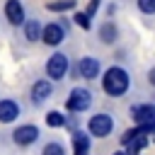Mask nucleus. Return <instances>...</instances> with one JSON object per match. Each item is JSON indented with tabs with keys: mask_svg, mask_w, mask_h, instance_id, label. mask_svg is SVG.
I'll use <instances>...</instances> for the list:
<instances>
[{
	"mask_svg": "<svg viewBox=\"0 0 155 155\" xmlns=\"http://www.w3.org/2000/svg\"><path fill=\"white\" fill-rule=\"evenodd\" d=\"M111 126H114V121H111V116H109V114H97V116H92V119H90V133H92V136H97V138L109 136Z\"/></svg>",
	"mask_w": 155,
	"mask_h": 155,
	"instance_id": "20e7f679",
	"label": "nucleus"
},
{
	"mask_svg": "<svg viewBox=\"0 0 155 155\" xmlns=\"http://www.w3.org/2000/svg\"><path fill=\"white\" fill-rule=\"evenodd\" d=\"M5 17L10 19V24H22L24 22V7L19 5V0H7L5 2Z\"/></svg>",
	"mask_w": 155,
	"mask_h": 155,
	"instance_id": "9d476101",
	"label": "nucleus"
},
{
	"mask_svg": "<svg viewBox=\"0 0 155 155\" xmlns=\"http://www.w3.org/2000/svg\"><path fill=\"white\" fill-rule=\"evenodd\" d=\"M78 73H80V78H85V80H94V78L99 75V61L92 58V56H85V58L78 63Z\"/></svg>",
	"mask_w": 155,
	"mask_h": 155,
	"instance_id": "0eeeda50",
	"label": "nucleus"
},
{
	"mask_svg": "<svg viewBox=\"0 0 155 155\" xmlns=\"http://www.w3.org/2000/svg\"><path fill=\"white\" fill-rule=\"evenodd\" d=\"M138 7H140L145 15H153V12H155V0H138Z\"/></svg>",
	"mask_w": 155,
	"mask_h": 155,
	"instance_id": "6ab92c4d",
	"label": "nucleus"
},
{
	"mask_svg": "<svg viewBox=\"0 0 155 155\" xmlns=\"http://www.w3.org/2000/svg\"><path fill=\"white\" fill-rule=\"evenodd\" d=\"M27 39L29 41H39V36H41V24L36 22V19H31V22H27Z\"/></svg>",
	"mask_w": 155,
	"mask_h": 155,
	"instance_id": "dca6fc26",
	"label": "nucleus"
},
{
	"mask_svg": "<svg viewBox=\"0 0 155 155\" xmlns=\"http://www.w3.org/2000/svg\"><path fill=\"white\" fill-rule=\"evenodd\" d=\"M75 22H78L82 29H90V17H87L85 12H78V15H75Z\"/></svg>",
	"mask_w": 155,
	"mask_h": 155,
	"instance_id": "aec40b11",
	"label": "nucleus"
},
{
	"mask_svg": "<svg viewBox=\"0 0 155 155\" xmlns=\"http://www.w3.org/2000/svg\"><path fill=\"white\" fill-rule=\"evenodd\" d=\"M12 138H15L17 145H29V143H34V140L39 138V128H36V126H19V128L12 133Z\"/></svg>",
	"mask_w": 155,
	"mask_h": 155,
	"instance_id": "6e6552de",
	"label": "nucleus"
},
{
	"mask_svg": "<svg viewBox=\"0 0 155 155\" xmlns=\"http://www.w3.org/2000/svg\"><path fill=\"white\" fill-rule=\"evenodd\" d=\"M63 36H65V31H63L61 24H48V27L41 29V39H44L48 46H58V44L63 41Z\"/></svg>",
	"mask_w": 155,
	"mask_h": 155,
	"instance_id": "1a4fd4ad",
	"label": "nucleus"
},
{
	"mask_svg": "<svg viewBox=\"0 0 155 155\" xmlns=\"http://www.w3.org/2000/svg\"><path fill=\"white\" fill-rule=\"evenodd\" d=\"M102 85H104V92L111 94V97H119L128 90V75L124 68H109L102 78Z\"/></svg>",
	"mask_w": 155,
	"mask_h": 155,
	"instance_id": "f257e3e1",
	"label": "nucleus"
},
{
	"mask_svg": "<svg viewBox=\"0 0 155 155\" xmlns=\"http://www.w3.org/2000/svg\"><path fill=\"white\" fill-rule=\"evenodd\" d=\"M73 148H75V155H90V138H87V133L75 131L73 133Z\"/></svg>",
	"mask_w": 155,
	"mask_h": 155,
	"instance_id": "f8f14e48",
	"label": "nucleus"
},
{
	"mask_svg": "<svg viewBox=\"0 0 155 155\" xmlns=\"http://www.w3.org/2000/svg\"><path fill=\"white\" fill-rule=\"evenodd\" d=\"M148 136H153V140H155V128H153V131H150V133H148Z\"/></svg>",
	"mask_w": 155,
	"mask_h": 155,
	"instance_id": "4be33fe9",
	"label": "nucleus"
},
{
	"mask_svg": "<svg viewBox=\"0 0 155 155\" xmlns=\"http://www.w3.org/2000/svg\"><path fill=\"white\" fill-rule=\"evenodd\" d=\"M48 94H51V82H48V80H39V82H34V87H31V99H34L36 104L44 102Z\"/></svg>",
	"mask_w": 155,
	"mask_h": 155,
	"instance_id": "ddd939ff",
	"label": "nucleus"
},
{
	"mask_svg": "<svg viewBox=\"0 0 155 155\" xmlns=\"http://www.w3.org/2000/svg\"><path fill=\"white\" fill-rule=\"evenodd\" d=\"M99 36H102V41H104V44H111V41L116 39V27H114L111 22L102 24V29H99Z\"/></svg>",
	"mask_w": 155,
	"mask_h": 155,
	"instance_id": "2eb2a0df",
	"label": "nucleus"
},
{
	"mask_svg": "<svg viewBox=\"0 0 155 155\" xmlns=\"http://www.w3.org/2000/svg\"><path fill=\"white\" fill-rule=\"evenodd\" d=\"M150 82H153V85H155V68H153V70H150Z\"/></svg>",
	"mask_w": 155,
	"mask_h": 155,
	"instance_id": "412c9836",
	"label": "nucleus"
},
{
	"mask_svg": "<svg viewBox=\"0 0 155 155\" xmlns=\"http://www.w3.org/2000/svg\"><path fill=\"white\" fill-rule=\"evenodd\" d=\"M145 143H148V133L140 131V128H136L133 136L124 143V145H126V155H140V150L145 148Z\"/></svg>",
	"mask_w": 155,
	"mask_h": 155,
	"instance_id": "423d86ee",
	"label": "nucleus"
},
{
	"mask_svg": "<svg viewBox=\"0 0 155 155\" xmlns=\"http://www.w3.org/2000/svg\"><path fill=\"white\" fill-rule=\"evenodd\" d=\"M114 155H126V153H114Z\"/></svg>",
	"mask_w": 155,
	"mask_h": 155,
	"instance_id": "5701e85b",
	"label": "nucleus"
},
{
	"mask_svg": "<svg viewBox=\"0 0 155 155\" xmlns=\"http://www.w3.org/2000/svg\"><path fill=\"white\" fill-rule=\"evenodd\" d=\"M19 116V107L12 102V99H2L0 102V121L2 124H10Z\"/></svg>",
	"mask_w": 155,
	"mask_h": 155,
	"instance_id": "9b49d317",
	"label": "nucleus"
},
{
	"mask_svg": "<svg viewBox=\"0 0 155 155\" xmlns=\"http://www.w3.org/2000/svg\"><path fill=\"white\" fill-rule=\"evenodd\" d=\"M46 124L48 126H65V116L61 111H48L46 114Z\"/></svg>",
	"mask_w": 155,
	"mask_h": 155,
	"instance_id": "f3484780",
	"label": "nucleus"
},
{
	"mask_svg": "<svg viewBox=\"0 0 155 155\" xmlns=\"http://www.w3.org/2000/svg\"><path fill=\"white\" fill-rule=\"evenodd\" d=\"M65 70H68V58H65L63 53H53V56L48 58V63H46V73H48V78L61 80V78L65 75Z\"/></svg>",
	"mask_w": 155,
	"mask_h": 155,
	"instance_id": "39448f33",
	"label": "nucleus"
},
{
	"mask_svg": "<svg viewBox=\"0 0 155 155\" xmlns=\"http://www.w3.org/2000/svg\"><path fill=\"white\" fill-rule=\"evenodd\" d=\"M133 119H136V128L150 133L155 128V104H140L133 107Z\"/></svg>",
	"mask_w": 155,
	"mask_h": 155,
	"instance_id": "f03ea898",
	"label": "nucleus"
},
{
	"mask_svg": "<svg viewBox=\"0 0 155 155\" xmlns=\"http://www.w3.org/2000/svg\"><path fill=\"white\" fill-rule=\"evenodd\" d=\"M92 104V94L85 90V87H75L73 92H70V97H68V109L70 111H85L87 107Z\"/></svg>",
	"mask_w": 155,
	"mask_h": 155,
	"instance_id": "7ed1b4c3",
	"label": "nucleus"
},
{
	"mask_svg": "<svg viewBox=\"0 0 155 155\" xmlns=\"http://www.w3.org/2000/svg\"><path fill=\"white\" fill-rule=\"evenodd\" d=\"M44 155H65V153H63V145L61 143H48L44 148Z\"/></svg>",
	"mask_w": 155,
	"mask_h": 155,
	"instance_id": "a211bd4d",
	"label": "nucleus"
},
{
	"mask_svg": "<svg viewBox=\"0 0 155 155\" xmlns=\"http://www.w3.org/2000/svg\"><path fill=\"white\" fill-rule=\"evenodd\" d=\"M46 7L51 12H65V10H73L75 7V0H51Z\"/></svg>",
	"mask_w": 155,
	"mask_h": 155,
	"instance_id": "4468645a",
	"label": "nucleus"
}]
</instances>
